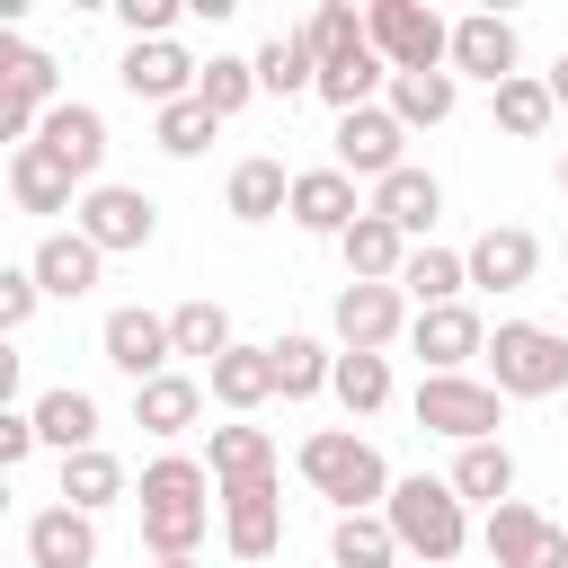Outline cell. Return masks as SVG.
<instances>
[{
	"label": "cell",
	"mask_w": 568,
	"mask_h": 568,
	"mask_svg": "<svg viewBox=\"0 0 568 568\" xmlns=\"http://www.w3.org/2000/svg\"><path fill=\"white\" fill-rule=\"evenodd\" d=\"M133 506H142V550H151V559H195L204 532H213L222 488H213V470H204L195 453H160V462H142Z\"/></svg>",
	"instance_id": "1"
},
{
	"label": "cell",
	"mask_w": 568,
	"mask_h": 568,
	"mask_svg": "<svg viewBox=\"0 0 568 568\" xmlns=\"http://www.w3.org/2000/svg\"><path fill=\"white\" fill-rule=\"evenodd\" d=\"M293 470H302V488L311 497H328L337 515H382L390 506V462H382V444H364L355 426H320V435H302V453H293Z\"/></svg>",
	"instance_id": "2"
},
{
	"label": "cell",
	"mask_w": 568,
	"mask_h": 568,
	"mask_svg": "<svg viewBox=\"0 0 568 568\" xmlns=\"http://www.w3.org/2000/svg\"><path fill=\"white\" fill-rule=\"evenodd\" d=\"M390 532H399V550L408 559H426V568H444V559H462V541H470V506L453 497V479H426V470H408L399 488H390Z\"/></svg>",
	"instance_id": "3"
},
{
	"label": "cell",
	"mask_w": 568,
	"mask_h": 568,
	"mask_svg": "<svg viewBox=\"0 0 568 568\" xmlns=\"http://www.w3.org/2000/svg\"><path fill=\"white\" fill-rule=\"evenodd\" d=\"M488 382H497L506 399H559V390H568V328L497 320V328H488Z\"/></svg>",
	"instance_id": "4"
},
{
	"label": "cell",
	"mask_w": 568,
	"mask_h": 568,
	"mask_svg": "<svg viewBox=\"0 0 568 568\" xmlns=\"http://www.w3.org/2000/svg\"><path fill=\"white\" fill-rule=\"evenodd\" d=\"M408 408H417V426L444 435V444H497V426H506V390L479 382V373H426Z\"/></svg>",
	"instance_id": "5"
},
{
	"label": "cell",
	"mask_w": 568,
	"mask_h": 568,
	"mask_svg": "<svg viewBox=\"0 0 568 568\" xmlns=\"http://www.w3.org/2000/svg\"><path fill=\"white\" fill-rule=\"evenodd\" d=\"M364 36H373V53L390 71H453V18L426 9V0H373Z\"/></svg>",
	"instance_id": "6"
},
{
	"label": "cell",
	"mask_w": 568,
	"mask_h": 568,
	"mask_svg": "<svg viewBox=\"0 0 568 568\" xmlns=\"http://www.w3.org/2000/svg\"><path fill=\"white\" fill-rule=\"evenodd\" d=\"M71 231H80L89 248H106V257H133V248H151V240H160V204H151L142 186H115V178H98V186L80 195Z\"/></svg>",
	"instance_id": "7"
},
{
	"label": "cell",
	"mask_w": 568,
	"mask_h": 568,
	"mask_svg": "<svg viewBox=\"0 0 568 568\" xmlns=\"http://www.w3.org/2000/svg\"><path fill=\"white\" fill-rule=\"evenodd\" d=\"M408 293L399 284H337V311H328V328H337V355H390L399 337H408Z\"/></svg>",
	"instance_id": "8"
},
{
	"label": "cell",
	"mask_w": 568,
	"mask_h": 568,
	"mask_svg": "<svg viewBox=\"0 0 568 568\" xmlns=\"http://www.w3.org/2000/svg\"><path fill=\"white\" fill-rule=\"evenodd\" d=\"M98 355L142 390V382H160V373H178V337H169V311H142V302H124V311H106V328H98Z\"/></svg>",
	"instance_id": "9"
},
{
	"label": "cell",
	"mask_w": 568,
	"mask_h": 568,
	"mask_svg": "<svg viewBox=\"0 0 568 568\" xmlns=\"http://www.w3.org/2000/svg\"><path fill=\"white\" fill-rule=\"evenodd\" d=\"M479 541H488V559H497V568H568V532H559L541 506H524V497L488 506Z\"/></svg>",
	"instance_id": "10"
},
{
	"label": "cell",
	"mask_w": 568,
	"mask_h": 568,
	"mask_svg": "<svg viewBox=\"0 0 568 568\" xmlns=\"http://www.w3.org/2000/svg\"><path fill=\"white\" fill-rule=\"evenodd\" d=\"M408 355H417L426 373H470V364H488V320H479L470 302L417 311V320H408Z\"/></svg>",
	"instance_id": "11"
},
{
	"label": "cell",
	"mask_w": 568,
	"mask_h": 568,
	"mask_svg": "<svg viewBox=\"0 0 568 568\" xmlns=\"http://www.w3.org/2000/svg\"><path fill=\"white\" fill-rule=\"evenodd\" d=\"M328 142H337V169H346V178H373V186H382L390 169H408V124H399L390 106H355V115H337Z\"/></svg>",
	"instance_id": "12"
},
{
	"label": "cell",
	"mask_w": 568,
	"mask_h": 568,
	"mask_svg": "<svg viewBox=\"0 0 568 568\" xmlns=\"http://www.w3.org/2000/svg\"><path fill=\"white\" fill-rule=\"evenodd\" d=\"M515 62H524L515 18H497V9L453 18V80H488V89H506V80H515Z\"/></svg>",
	"instance_id": "13"
},
{
	"label": "cell",
	"mask_w": 568,
	"mask_h": 568,
	"mask_svg": "<svg viewBox=\"0 0 568 568\" xmlns=\"http://www.w3.org/2000/svg\"><path fill=\"white\" fill-rule=\"evenodd\" d=\"M115 80L160 115V106H178V98H195V80H204V62L178 44V36H160V44H124V62H115Z\"/></svg>",
	"instance_id": "14"
},
{
	"label": "cell",
	"mask_w": 568,
	"mask_h": 568,
	"mask_svg": "<svg viewBox=\"0 0 568 568\" xmlns=\"http://www.w3.org/2000/svg\"><path fill=\"white\" fill-rule=\"evenodd\" d=\"M373 213V195H355V178L328 160V169H293V222L311 240H346L355 222Z\"/></svg>",
	"instance_id": "15"
},
{
	"label": "cell",
	"mask_w": 568,
	"mask_h": 568,
	"mask_svg": "<svg viewBox=\"0 0 568 568\" xmlns=\"http://www.w3.org/2000/svg\"><path fill=\"white\" fill-rule=\"evenodd\" d=\"M222 541H231V559H275L284 550V488L275 479L222 488Z\"/></svg>",
	"instance_id": "16"
},
{
	"label": "cell",
	"mask_w": 568,
	"mask_h": 568,
	"mask_svg": "<svg viewBox=\"0 0 568 568\" xmlns=\"http://www.w3.org/2000/svg\"><path fill=\"white\" fill-rule=\"evenodd\" d=\"M462 257H470V293H524V284L541 275V240H532L524 222H488Z\"/></svg>",
	"instance_id": "17"
},
{
	"label": "cell",
	"mask_w": 568,
	"mask_h": 568,
	"mask_svg": "<svg viewBox=\"0 0 568 568\" xmlns=\"http://www.w3.org/2000/svg\"><path fill=\"white\" fill-rule=\"evenodd\" d=\"M27 568H98V515L80 506H36L27 515Z\"/></svg>",
	"instance_id": "18"
},
{
	"label": "cell",
	"mask_w": 568,
	"mask_h": 568,
	"mask_svg": "<svg viewBox=\"0 0 568 568\" xmlns=\"http://www.w3.org/2000/svg\"><path fill=\"white\" fill-rule=\"evenodd\" d=\"M36 142H44L80 186H98V169H106V115H98L89 98H62V106L44 115V133H36Z\"/></svg>",
	"instance_id": "19"
},
{
	"label": "cell",
	"mask_w": 568,
	"mask_h": 568,
	"mask_svg": "<svg viewBox=\"0 0 568 568\" xmlns=\"http://www.w3.org/2000/svg\"><path fill=\"white\" fill-rule=\"evenodd\" d=\"M80 195H89V186H80L44 142L9 151V204H18V213H80Z\"/></svg>",
	"instance_id": "20"
},
{
	"label": "cell",
	"mask_w": 568,
	"mask_h": 568,
	"mask_svg": "<svg viewBox=\"0 0 568 568\" xmlns=\"http://www.w3.org/2000/svg\"><path fill=\"white\" fill-rule=\"evenodd\" d=\"M222 213H231V222H275V213H293V169H284L275 151H248V160L222 178Z\"/></svg>",
	"instance_id": "21"
},
{
	"label": "cell",
	"mask_w": 568,
	"mask_h": 568,
	"mask_svg": "<svg viewBox=\"0 0 568 568\" xmlns=\"http://www.w3.org/2000/svg\"><path fill=\"white\" fill-rule=\"evenodd\" d=\"M373 213H382V222H390V231H408V240H417V248H426V231H435V222H444V178H435V169H417V160H408V169H390V178H382V186H373Z\"/></svg>",
	"instance_id": "22"
},
{
	"label": "cell",
	"mask_w": 568,
	"mask_h": 568,
	"mask_svg": "<svg viewBox=\"0 0 568 568\" xmlns=\"http://www.w3.org/2000/svg\"><path fill=\"white\" fill-rule=\"evenodd\" d=\"M0 106H27V115H53L62 106V71H53L44 44L0 36Z\"/></svg>",
	"instance_id": "23"
},
{
	"label": "cell",
	"mask_w": 568,
	"mask_h": 568,
	"mask_svg": "<svg viewBox=\"0 0 568 568\" xmlns=\"http://www.w3.org/2000/svg\"><path fill=\"white\" fill-rule=\"evenodd\" d=\"M27 266H36V284H44L53 302H80V293H98V275H106V248H89L80 231H44Z\"/></svg>",
	"instance_id": "24"
},
{
	"label": "cell",
	"mask_w": 568,
	"mask_h": 568,
	"mask_svg": "<svg viewBox=\"0 0 568 568\" xmlns=\"http://www.w3.org/2000/svg\"><path fill=\"white\" fill-rule=\"evenodd\" d=\"M204 382L195 373H160V382H142L133 390V426L142 435H160V444H178V435H195V417H204Z\"/></svg>",
	"instance_id": "25"
},
{
	"label": "cell",
	"mask_w": 568,
	"mask_h": 568,
	"mask_svg": "<svg viewBox=\"0 0 568 568\" xmlns=\"http://www.w3.org/2000/svg\"><path fill=\"white\" fill-rule=\"evenodd\" d=\"M408 231H390L382 213H364L346 240H337V257H346V284H399V266H408Z\"/></svg>",
	"instance_id": "26"
},
{
	"label": "cell",
	"mask_w": 568,
	"mask_h": 568,
	"mask_svg": "<svg viewBox=\"0 0 568 568\" xmlns=\"http://www.w3.org/2000/svg\"><path fill=\"white\" fill-rule=\"evenodd\" d=\"M204 470H213V488L275 479V435H266V426H248V417H231V426H213V444H204Z\"/></svg>",
	"instance_id": "27"
},
{
	"label": "cell",
	"mask_w": 568,
	"mask_h": 568,
	"mask_svg": "<svg viewBox=\"0 0 568 568\" xmlns=\"http://www.w3.org/2000/svg\"><path fill=\"white\" fill-rule=\"evenodd\" d=\"M382 106L408 124V133H435L453 106H462V80L453 71H390V89H382Z\"/></svg>",
	"instance_id": "28"
},
{
	"label": "cell",
	"mask_w": 568,
	"mask_h": 568,
	"mask_svg": "<svg viewBox=\"0 0 568 568\" xmlns=\"http://www.w3.org/2000/svg\"><path fill=\"white\" fill-rule=\"evenodd\" d=\"M399 293H408V311H444V302H462L470 293V257L462 248H408V266H399Z\"/></svg>",
	"instance_id": "29"
},
{
	"label": "cell",
	"mask_w": 568,
	"mask_h": 568,
	"mask_svg": "<svg viewBox=\"0 0 568 568\" xmlns=\"http://www.w3.org/2000/svg\"><path fill=\"white\" fill-rule=\"evenodd\" d=\"M266 355H275V399H320V390L337 382V346H320V337H302V328L266 337Z\"/></svg>",
	"instance_id": "30"
},
{
	"label": "cell",
	"mask_w": 568,
	"mask_h": 568,
	"mask_svg": "<svg viewBox=\"0 0 568 568\" xmlns=\"http://www.w3.org/2000/svg\"><path fill=\"white\" fill-rule=\"evenodd\" d=\"M204 390H213L231 417H257V408L275 399V355H266V346H231V355L204 373Z\"/></svg>",
	"instance_id": "31"
},
{
	"label": "cell",
	"mask_w": 568,
	"mask_h": 568,
	"mask_svg": "<svg viewBox=\"0 0 568 568\" xmlns=\"http://www.w3.org/2000/svg\"><path fill=\"white\" fill-rule=\"evenodd\" d=\"M248 62H257V89H266V98H302V89H320V53L302 44V27H275Z\"/></svg>",
	"instance_id": "32"
},
{
	"label": "cell",
	"mask_w": 568,
	"mask_h": 568,
	"mask_svg": "<svg viewBox=\"0 0 568 568\" xmlns=\"http://www.w3.org/2000/svg\"><path fill=\"white\" fill-rule=\"evenodd\" d=\"M488 115H497V133H506V142H541V133H550V115H559V98H550V80L515 71L506 89H488Z\"/></svg>",
	"instance_id": "33"
},
{
	"label": "cell",
	"mask_w": 568,
	"mask_h": 568,
	"mask_svg": "<svg viewBox=\"0 0 568 568\" xmlns=\"http://www.w3.org/2000/svg\"><path fill=\"white\" fill-rule=\"evenodd\" d=\"M36 435H44L62 462H71V453H98V399H89V390H71V382H62V390H44V399H36Z\"/></svg>",
	"instance_id": "34"
},
{
	"label": "cell",
	"mask_w": 568,
	"mask_h": 568,
	"mask_svg": "<svg viewBox=\"0 0 568 568\" xmlns=\"http://www.w3.org/2000/svg\"><path fill=\"white\" fill-rule=\"evenodd\" d=\"M444 479H453L462 506H506V497H515V453H506V444H462Z\"/></svg>",
	"instance_id": "35"
},
{
	"label": "cell",
	"mask_w": 568,
	"mask_h": 568,
	"mask_svg": "<svg viewBox=\"0 0 568 568\" xmlns=\"http://www.w3.org/2000/svg\"><path fill=\"white\" fill-rule=\"evenodd\" d=\"M302 44L320 53V71H337V62L373 53V36H364V9H355V0H320V9L302 18Z\"/></svg>",
	"instance_id": "36"
},
{
	"label": "cell",
	"mask_w": 568,
	"mask_h": 568,
	"mask_svg": "<svg viewBox=\"0 0 568 568\" xmlns=\"http://www.w3.org/2000/svg\"><path fill=\"white\" fill-rule=\"evenodd\" d=\"M115 497H133V479H124V462L98 444V453H71L62 462V506H80V515H106Z\"/></svg>",
	"instance_id": "37"
},
{
	"label": "cell",
	"mask_w": 568,
	"mask_h": 568,
	"mask_svg": "<svg viewBox=\"0 0 568 568\" xmlns=\"http://www.w3.org/2000/svg\"><path fill=\"white\" fill-rule=\"evenodd\" d=\"M328 568H399L390 515H337L328 524Z\"/></svg>",
	"instance_id": "38"
},
{
	"label": "cell",
	"mask_w": 568,
	"mask_h": 568,
	"mask_svg": "<svg viewBox=\"0 0 568 568\" xmlns=\"http://www.w3.org/2000/svg\"><path fill=\"white\" fill-rule=\"evenodd\" d=\"M169 337H178V355H195L204 373H213V364H222V355L240 346V337H231V311H222V302H204V293L169 311Z\"/></svg>",
	"instance_id": "39"
},
{
	"label": "cell",
	"mask_w": 568,
	"mask_h": 568,
	"mask_svg": "<svg viewBox=\"0 0 568 568\" xmlns=\"http://www.w3.org/2000/svg\"><path fill=\"white\" fill-rule=\"evenodd\" d=\"M328 399H337L346 417H382V408H390V355H337Z\"/></svg>",
	"instance_id": "40"
},
{
	"label": "cell",
	"mask_w": 568,
	"mask_h": 568,
	"mask_svg": "<svg viewBox=\"0 0 568 568\" xmlns=\"http://www.w3.org/2000/svg\"><path fill=\"white\" fill-rule=\"evenodd\" d=\"M213 133H222V115H213L204 98H178V106H160V115H151V142H160L169 160H195V151H213Z\"/></svg>",
	"instance_id": "41"
},
{
	"label": "cell",
	"mask_w": 568,
	"mask_h": 568,
	"mask_svg": "<svg viewBox=\"0 0 568 568\" xmlns=\"http://www.w3.org/2000/svg\"><path fill=\"white\" fill-rule=\"evenodd\" d=\"M195 98L231 124V115H240L248 98H266V89H257V62H248V53H213V62H204V80H195Z\"/></svg>",
	"instance_id": "42"
},
{
	"label": "cell",
	"mask_w": 568,
	"mask_h": 568,
	"mask_svg": "<svg viewBox=\"0 0 568 568\" xmlns=\"http://www.w3.org/2000/svg\"><path fill=\"white\" fill-rule=\"evenodd\" d=\"M36 302H44L36 266H0V328H9V337H18L27 320H36Z\"/></svg>",
	"instance_id": "43"
},
{
	"label": "cell",
	"mask_w": 568,
	"mask_h": 568,
	"mask_svg": "<svg viewBox=\"0 0 568 568\" xmlns=\"http://www.w3.org/2000/svg\"><path fill=\"white\" fill-rule=\"evenodd\" d=\"M178 9H186V0H115V18H124L133 44H160V36L178 27Z\"/></svg>",
	"instance_id": "44"
},
{
	"label": "cell",
	"mask_w": 568,
	"mask_h": 568,
	"mask_svg": "<svg viewBox=\"0 0 568 568\" xmlns=\"http://www.w3.org/2000/svg\"><path fill=\"white\" fill-rule=\"evenodd\" d=\"M36 444H44V435H36V408H0V470H18Z\"/></svg>",
	"instance_id": "45"
},
{
	"label": "cell",
	"mask_w": 568,
	"mask_h": 568,
	"mask_svg": "<svg viewBox=\"0 0 568 568\" xmlns=\"http://www.w3.org/2000/svg\"><path fill=\"white\" fill-rule=\"evenodd\" d=\"M541 80H550V98H559V106H568V53H559V62H550V71H541Z\"/></svg>",
	"instance_id": "46"
},
{
	"label": "cell",
	"mask_w": 568,
	"mask_h": 568,
	"mask_svg": "<svg viewBox=\"0 0 568 568\" xmlns=\"http://www.w3.org/2000/svg\"><path fill=\"white\" fill-rule=\"evenodd\" d=\"M151 568H204V559H151Z\"/></svg>",
	"instance_id": "47"
},
{
	"label": "cell",
	"mask_w": 568,
	"mask_h": 568,
	"mask_svg": "<svg viewBox=\"0 0 568 568\" xmlns=\"http://www.w3.org/2000/svg\"><path fill=\"white\" fill-rule=\"evenodd\" d=\"M559 195H568V151H559Z\"/></svg>",
	"instance_id": "48"
},
{
	"label": "cell",
	"mask_w": 568,
	"mask_h": 568,
	"mask_svg": "<svg viewBox=\"0 0 568 568\" xmlns=\"http://www.w3.org/2000/svg\"><path fill=\"white\" fill-rule=\"evenodd\" d=\"M559 248H568V240H559Z\"/></svg>",
	"instance_id": "49"
}]
</instances>
